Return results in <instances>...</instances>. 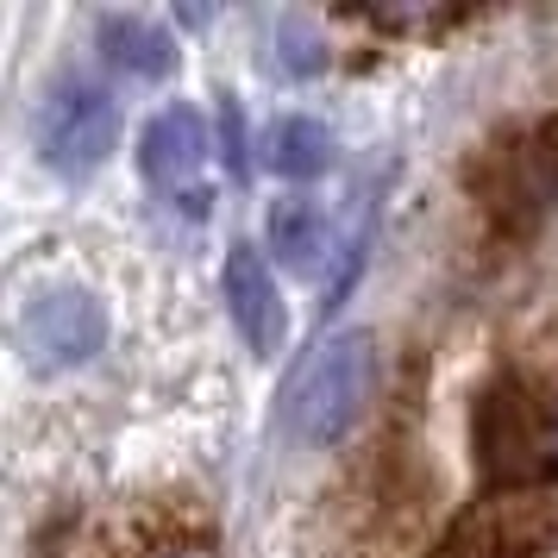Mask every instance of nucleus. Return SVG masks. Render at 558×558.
I'll use <instances>...</instances> for the list:
<instances>
[{
  "label": "nucleus",
  "instance_id": "9",
  "mask_svg": "<svg viewBox=\"0 0 558 558\" xmlns=\"http://www.w3.org/2000/svg\"><path fill=\"white\" fill-rule=\"evenodd\" d=\"M264 163L289 182H314L339 163V138H332V126L314 120V113H282L277 126L264 132Z\"/></svg>",
  "mask_w": 558,
  "mask_h": 558
},
{
  "label": "nucleus",
  "instance_id": "6",
  "mask_svg": "<svg viewBox=\"0 0 558 558\" xmlns=\"http://www.w3.org/2000/svg\"><path fill=\"white\" fill-rule=\"evenodd\" d=\"M207 151H214V145H207V120H202V107H189V101L157 107L151 120H145V132H138V170H145V182L163 189L170 202L195 195L189 182L202 177Z\"/></svg>",
  "mask_w": 558,
  "mask_h": 558
},
{
  "label": "nucleus",
  "instance_id": "1",
  "mask_svg": "<svg viewBox=\"0 0 558 558\" xmlns=\"http://www.w3.org/2000/svg\"><path fill=\"white\" fill-rule=\"evenodd\" d=\"M377 389V339L371 332H332L320 352L282 389V427L302 446H339Z\"/></svg>",
  "mask_w": 558,
  "mask_h": 558
},
{
  "label": "nucleus",
  "instance_id": "8",
  "mask_svg": "<svg viewBox=\"0 0 558 558\" xmlns=\"http://www.w3.org/2000/svg\"><path fill=\"white\" fill-rule=\"evenodd\" d=\"M95 51L132 82H163L177 70V38L151 13H101L95 20Z\"/></svg>",
  "mask_w": 558,
  "mask_h": 558
},
{
  "label": "nucleus",
  "instance_id": "4",
  "mask_svg": "<svg viewBox=\"0 0 558 558\" xmlns=\"http://www.w3.org/2000/svg\"><path fill=\"white\" fill-rule=\"evenodd\" d=\"M546 439H539V414L533 396L514 377L489 383L477 396V464L489 483H521L546 464Z\"/></svg>",
  "mask_w": 558,
  "mask_h": 558
},
{
  "label": "nucleus",
  "instance_id": "2",
  "mask_svg": "<svg viewBox=\"0 0 558 558\" xmlns=\"http://www.w3.org/2000/svg\"><path fill=\"white\" fill-rule=\"evenodd\" d=\"M32 145L57 177H95L120 145V101L82 70H63V76L45 82V95L32 107Z\"/></svg>",
  "mask_w": 558,
  "mask_h": 558
},
{
  "label": "nucleus",
  "instance_id": "5",
  "mask_svg": "<svg viewBox=\"0 0 558 558\" xmlns=\"http://www.w3.org/2000/svg\"><path fill=\"white\" fill-rule=\"evenodd\" d=\"M220 289H227V314L239 339L252 345L257 357H277L282 339H289V307H282L277 270L257 245H232L227 264H220Z\"/></svg>",
  "mask_w": 558,
  "mask_h": 558
},
{
  "label": "nucleus",
  "instance_id": "3",
  "mask_svg": "<svg viewBox=\"0 0 558 558\" xmlns=\"http://www.w3.org/2000/svg\"><path fill=\"white\" fill-rule=\"evenodd\" d=\"M13 345L26 357V371L38 377H63V371H82L88 357H101L107 345V302L82 282H51L38 289L20 320H13Z\"/></svg>",
  "mask_w": 558,
  "mask_h": 558
},
{
  "label": "nucleus",
  "instance_id": "10",
  "mask_svg": "<svg viewBox=\"0 0 558 558\" xmlns=\"http://www.w3.org/2000/svg\"><path fill=\"white\" fill-rule=\"evenodd\" d=\"M270 252H277V264L314 277L332 252L327 207L314 202V195H282V202H270Z\"/></svg>",
  "mask_w": 558,
  "mask_h": 558
},
{
  "label": "nucleus",
  "instance_id": "12",
  "mask_svg": "<svg viewBox=\"0 0 558 558\" xmlns=\"http://www.w3.org/2000/svg\"><path fill=\"white\" fill-rule=\"evenodd\" d=\"M214 101H220V132H227V163H232V177H252V157H245V120H239V101H232L227 88H220Z\"/></svg>",
  "mask_w": 558,
  "mask_h": 558
},
{
  "label": "nucleus",
  "instance_id": "7",
  "mask_svg": "<svg viewBox=\"0 0 558 558\" xmlns=\"http://www.w3.org/2000/svg\"><path fill=\"white\" fill-rule=\"evenodd\" d=\"M489 163H496L489 214H496L508 232H527L533 220H539V207L553 202V189H558V138H553V126L521 138V145H496Z\"/></svg>",
  "mask_w": 558,
  "mask_h": 558
},
{
  "label": "nucleus",
  "instance_id": "11",
  "mask_svg": "<svg viewBox=\"0 0 558 558\" xmlns=\"http://www.w3.org/2000/svg\"><path fill=\"white\" fill-rule=\"evenodd\" d=\"M277 70L282 76H320L327 70V38L307 13H282L277 20Z\"/></svg>",
  "mask_w": 558,
  "mask_h": 558
}]
</instances>
